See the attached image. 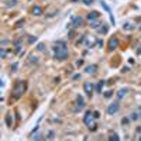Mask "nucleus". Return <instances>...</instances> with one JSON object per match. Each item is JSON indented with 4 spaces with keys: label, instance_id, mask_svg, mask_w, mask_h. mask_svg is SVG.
Masks as SVG:
<instances>
[{
    "label": "nucleus",
    "instance_id": "1",
    "mask_svg": "<svg viewBox=\"0 0 141 141\" xmlns=\"http://www.w3.org/2000/svg\"><path fill=\"white\" fill-rule=\"evenodd\" d=\"M52 49H54V57H55V59H58V61L66 59L68 55H69L65 41H57V45H54Z\"/></svg>",
    "mask_w": 141,
    "mask_h": 141
},
{
    "label": "nucleus",
    "instance_id": "2",
    "mask_svg": "<svg viewBox=\"0 0 141 141\" xmlns=\"http://www.w3.org/2000/svg\"><path fill=\"white\" fill-rule=\"evenodd\" d=\"M26 89H27V83L24 80H17L14 83V88H13V99L21 97V94L26 92Z\"/></svg>",
    "mask_w": 141,
    "mask_h": 141
},
{
    "label": "nucleus",
    "instance_id": "3",
    "mask_svg": "<svg viewBox=\"0 0 141 141\" xmlns=\"http://www.w3.org/2000/svg\"><path fill=\"white\" fill-rule=\"evenodd\" d=\"M75 107H73V113H79L80 110L85 109V100H83V96L82 94H78L76 96V102H75Z\"/></svg>",
    "mask_w": 141,
    "mask_h": 141
},
{
    "label": "nucleus",
    "instance_id": "4",
    "mask_svg": "<svg viewBox=\"0 0 141 141\" xmlns=\"http://www.w3.org/2000/svg\"><path fill=\"white\" fill-rule=\"evenodd\" d=\"M120 107V103H119V100L117 102H113V103H110L109 106H107V114L110 116H113V114H116L117 113V110Z\"/></svg>",
    "mask_w": 141,
    "mask_h": 141
},
{
    "label": "nucleus",
    "instance_id": "5",
    "mask_svg": "<svg viewBox=\"0 0 141 141\" xmlns=\"http://www.w3.org/2000/svg\"><path fill=\"white\" fill-rule=\"evenodd\" d=\"M92 117H93V111L86 110V111H85V117H83V123L86 124V127H88V128L92 125Z\"/></svg>",
    "mask_w": 141,
    "mask_h": 141
},
{
    "label": "nucleus",
    "instance_id": "6",
    "mask_svg": "<svg viewBox=\"0 0 141 141\" xmlns=\"http://www.w3.org/2000/svg\"><path fill=\"white\" fill-rule=\"evenodd\" d=\"M107 45H109V47H107L109 51H114L116 48L119 47V38H117V37H111L109 40V42H107Z\"/></svg>",
    "mask_w": 141,
    "mask_h": 141
},
{
    "label": "nucleus",
    "instance_id": "7",
    "mask_svg": "<svg viewBox=\"0 0 141 141\" xmlns=\"http://www.w3.org/2000/svg\"><path fill=\"white\" fill-rule=\"evenodd\" d=\"M83 89H85L86 94L90 97V96H92V92L94 90V85H92L90 82H85V85H83Z\"/></svg>",
    "mask_w": 141,
    "mask_h": 141
},
{
    "label": "nucleus",
    "instance_id": "8",
    "mask_svg": "<svg viewBox=\"0 0 141 141\" xmlns=\"http://www.w3.org/2000/svg\"><path fill=\"white\" fill-rule=\"evenodd\" d=\"M72 27L73 28H76V27H79V26H82V23H83V18L82 17H72Z\"/></svg>",
    "mask_w": 141,
    "mask_h": 141
},
{
    "label": "nucleus",
    "instance_id": "9",
    "mask_svg": "<svg viewBox=\"0 0 141 141\" xmlns=\"http://www.w3.org/2000/svg\"><path fill=\"white\" fill-rule=\"evenodd\" d=\"M96 71H97V65H94V63L85 68V73H94Z\"/></svg>",
    "mask_w": 141,
    "mask_h": 141
},
{
    "label": "nucleus",
    "instance_id": "10",
    "mask_svg": "<svg viewBox=\"0 0 141 141\" xmlns=\"http://www.w3.org/2000/svg\"><path fill=\"white\" fill-rule=\"evenodd\" d=\"M97 32H99V34H107V32H109V26L103 23V24L97 28Z\"/></svg>",
    "mask_w": 141,
    "mask_h": 141
},
{
    "label": "nucleus",
    "instance_id": "11",
    "mask_svg": "<svg viewBox=\"0 0 141 141\" xmlns=\"http://www.w3.org/2000/svg\"><path fill=\"white\" fill-rule=\"evenodd\" d=\"M99 16H100V13H99V11H90V13H88L86 18L90 21V20H96V18H99Z\"/></svg>",
    "mask_w": 141,
    "mask_h": 141
},
{
    "label": "nucleus",
    "instance_id": "12",
    "mask_svg": "<svg viewBox=\"0 0 141 141\" xmlns=\"http://www.w3.org/2000/svg\"><path fill=\"white\" fill-rule=\"evenodd\" d=\"M127 93H128V89H125V88L120 89V90L117 92V100H121V99H123V97H124Z\"/></svg>",
    "mask_w": 141,
    "mask_h": 141
},
{
    "label": "nucleus",
    "instance_id": "13",
    "mask_svg": "<svg viewBox=\"0 0 141 141\" xmlns=\"http://www.w3.org/2000/svg\"><path fill=\"white\" fill-rule=\"evenodd\" d=\"M31 13L34 16H41V14H42V9H41L40 6H34L31 9Z\"/></svg>",
    "mask_w": 141,
    "mask_h": 141
},
{
    "label": "nucleus",
    "instance_id": "14",
    "mask_svg": "<svg viewBox=\"0 0 141 141\" xmlns=\"http://www.w3.org/2000/svg\"><path fill=\"white\" fill-rule=\"evenodd\" d=\"M102 24H103V23H100L97 18H96V20H90V21H89V26H90L92 28H99Z\"/></svg>",
    "mask_w": 141,
    "mask_h": 141
},
{
    "label": "nucleus",
    "instance_id": "15",
    "mask_svg": "<svg viewBox=\"0 0 141 141\" xmlns=\"http://www.w3.org/2000/svg\"><path fill=\"white\" fill-rule=\"evenodd\" d=\"M103 85H104V80H99L97 85H94V90H96V93H102V88H103Z\"/></svg>",
    "mask_w": 141,
    "mask_h": 141
},
{
    "label": "nucleus",
    "instance_id": "16",
    "mask_svg": "<svg viewBox=\"0 0 141 141\" xmlns=\"http://www.w3.org/2000/svg\"><path fill=\"white\" fill-rule=\"evenodd\" d=\"M4 123H6L7 127H11V124H13V119H11L10 114H6V117H4Z\"/></svg>",
    "mask_w": 141,
    "mask_h": 141
},
{
    "label": "nucleus",
    "instance_id": "17",
    "mask_svg": "<svg viewBox=\"0 0 141 141\" xmlns=\"http://www.w3.org/2000/svg\"><path fill=\"white\" fill-rule=\"evenodd\" d=\"M123 28L127 30V31H133V30H134V26L130 24V23H124V24H123Z\"/></svg>",
    "mask_w": 141,
    "mask_h": 141
},
{
    "label": "nucleus",
    "instance_id": "18",
    "mask_svg": "<svg viewBox=\"0 0 141 141\" xmlns=\"http://www.w3.org/2000/svg\"><path fill=\"white\" fill-rule=\"evenodd\" d=\"M27 42H28V44H34V42H37V37H34V35H28V37H27Z\"/></svg>",
    "mask_w": 141,
    "mask_h": 141
},
{
    "label": "nucleus",
    "instance_id": "19",
    "mask_svg": "<svg viewBox=\"0 0 141 141\" xmlns=\"http://www.w3.org/2000/svg\"><path fill=\"white\" fill-rule=\"evenodd\" d=\"M119 140H120V137H119V134H116V133H113L109 137V141H119Z\"/></svg>",
    "mask_w": 141,
    "mask_h": 141
},
{
    "label": "nucleus",
    "instance_id": "20",
    "mask_svg": "<svg viewBox=\"0 0 141 141\" xmlns=\"http://www.w3.org/2000/svg\"><path fill=\"white\" fill-rule=\"evenodd\" d=\"M6 57H7V52H6V49H4V48H1V49H0V58H1V59H4Z\"/></svg>",
    "mask_w": 141,
    "mask_h": 141
},
{
    "label": "nucleus",
    "instance_id": "21",
    "mask_svg": "<svg viewBox=\"0 0 141 141\" xmlns=\"http://www.w3.org/2000/svg\"><path fill=\"white\" fill-rule=\"evenodd\" d=\"M16 4H17V0H10V1L6 4V7L9 9V7H13V6H16Z\"/></svg>",
    "mask_w": 141,
    "mask_h": 141
},
{
    "label": "nucleus",
    "instance_id": "22",
    "mask_svg": "<svg viewBox=\"0 0 141 141\" xmlns=\"http://www.w3.org/2000/svg\"><path fill=\"white\" fill-rule=\"evenodd\" d=\"M28 61H30V62H31V63H37V62H38V61H40V59H38L37 57H34V55H31Z\"/></svg>",
    "mask_w": 141,
    "mask_h": 141
},
{
    "label": "nucleus",
    "instance_id": "23",
    "mask_svg": "<svg viewBox=\"0 0 141 141\" xmlns=\"http://www.w3.org/2000/svg\"><path fill=\"white\" fill-rule=\"evenodd\" d=\"M45 138H47V140H52V138H54V131H48Z\"/></svg>",
    "mask_w": 141,
    "mask_h": 141
},
{
    "label": "nucleus",
    "instance_id": "24",
    "mask_svg": "<svg viewBox=\"0 0 141 141\" xmlns=\"http://www.w3.org/2000/svg\"><path fill=\"white\" fill-rule=\"evenodd\" d=\"M137 119H138V113H131L130 120H131V121H134V120H137Z\"/></svg>",
    "mask_w": 141,
    "mask_h": 141
},
{
    "label": "nucleus",
    "instance_id": "25",
    "mask_svg": "<svg viewBox=\"0 0 141 141\" xmlns=\"http://www.w3.org/2000/svg\"><path fill=\"white\" fill-rule=\"evenodd\" d=\"M37 49L41 51V52H45V45H44V44H38V45H37Z\"/></svg>",
    "mask_w": 141,
    "mask_h": 141
},
{
    "label": "nucleus",
    "instance_id": "26",
    "mask_svg": "<svg viewBox=\"0 0 141 141\" xmlns=\"http://www.w3.org/2000/svg\"><path fill=\"white\" fill-rule=\"evenodd\" d=\"M31 138L32 140H41V134H40V133H37V134L34 133V134L31 136Z\"/></svg>",
    "mask_w": 141,
    "mask_h": 141
},
{
    "label": "nucleus",
    "instance_id": "27",
    "mask_svg": "<svg viewBox=\"0 0 141 141\" xmlns=\"http://www.w3.org/2000/svg\"><path fill=\"white\" fill-rule=\"evenodd\" d=\"M130 121H131V120H130V117H124V119L121 120V124H123V125H127Z\"/></svg>",
    "mask_w": 141,
    "mask_h": 141
},
{
    "label": "nucleus",
    "instance_id": "28",
    "mask_svg": "<svg viewBox=\"0 0 141 141\" xmlns=\"http://www.w3.org/2000/svg\"><path fill=\"white\" fill-rule=\"evenodd\" d=\"M17 69H18V63H17V62L11 63V72H16Z\"/></svg>",
    "mask_w": 141,
    "mask_h": 141
},
{
    "label": "nucleus",
    "instance_id": "29",
    "mask_svg": "<svg viewBox=\"0 0 141 141\" xmlns=\"http://www.w3.org/2000/svg\"><path fill=\"white\" fill-rule=\"evenodd\" d=\"M73 37H75V28L69 30V32H68V38H73Z\"/></svg>",
    "mask_w": 141,
    "mask_h": 141
},
{
    "label": "nucleus",
    "instance_id": "30",
    "mask_svg": "<svg viewBox=\"0 0 141 141\" xmlns=\"http://www.w3.org/2000/svg\"><path fill=\"white\" fill-rule=\"evenodd\" d=\"M23 26H24V20H18L17 24H16V27L17 28H20V27H23Z\"/></svg>",
    "mask_w": 141,
    "mask_h": 141
},
{
    "label": "nucleus",
    "instance_id": "31",
    "mask_svg": "<svg viewBox=\"0 0 141 141\" xmlns=\"http://www.w3.org/2000/svg\"><path fill=\"white\" fill-rule=\"evenodd\" d=\"M82 1H83V3H85L86 6H92V4H93V1H94V0H82Z\"/></svg>",
    "mask_w": 141,
    "mask_h": 141
},
{
    "label": "nucleus",
    "instance_id": "32",
    "mask_svg": "<svg viewBox=\"0 0 141 141\" xmlns=\"http://www.w3.org/2000/svg\"><path fill=\"white\" fill-rule=\"evenodd\" d=\"M99 117H100V113H99L97 110H96V111H93V119H94V120H96V119H99Z\"/></svg>",
    "mask_w": 141,
    "mask_h": 141
},
{
    "label": "nucleus",
    "instance_id": "33",
    "mask_svg": "<svg viewBox=\"0 0 141 141\" xmlns=\"http://www.w3.org/2000/svg\"><path fill=\"white\" fill-rule=\"evenodd\" d=\"M111 96H113V92H111V90H109V92L104 93V97H106V99H107V97H111Z\"/></svg>",
    "mask_w": 141,
    "mask_h": 141
},
{
    "label": "nucleus",
    "instance_id": "34",
    "mask_svg": "<svg viewBox=\"0 0 141 141\" xmlns=\"http://www.w3.org/2000/svg\"><path fill=\"white\" fill-rule=\"evenodd\" d=\"M20 51H21V45H17V47L14 48V52H16V54H18Z\"/></svg>",
    "mask_w": 141,
    "mask_h": 141
},
{
    "label": "nucleus",
    "instance_id": "35",
    "mask_svg": "<svg viewBox=\"0 0 141 141\" xmlns=\"http://www.w3.org/2000/svg\"><path fill=\"white\" fill-rule=\"evenodd\" d=\"M79 78H80V73H75V75L72 76V79H73V80H78Z\"/></svg>",
    "mask_w": 141,
    "mask_h": 141
},
{
    "label": "nucleus",
    "instance_id": "36",
    "mask_svg": "<svg viewBox=\"0 0 141 141\" xmlns=\"http://www.w3.org/2000/svg\"><path fill=\"white\" fill-rule=\"evenodd\" d=\"M7 44H9V40H4V38H3V40H1V45H7Z\"/></svg>",
    "mask_w": 141,
    "mask_h": 141
},
{
    "label": "nucleus",
    "instance_id": "37",
    "mask_svg": "<svg viewBox=\"0 0 141 141\" xmlns=\"http://www.w3.org/2000/svg\"><path fill=\"white\" fill-rule=\"evenodd\" d=\"M97 44H99V45H97L99 48H102V47H103V41H102V40H97Z\"/></svg>",
    "mask_w": 141,
    "mask_h": 141
},
{
    "label": "nucleus",
    "instance_id": "38",
    "mask_svg": "<svg viewBox=\"0 0 141 141\" xmlns=\"http://www.w3.org/2000/svg\"><path fill=\"white\" fill-rule=\"evenodd\" d=\"M14 45H21V40H16V41H14Z\"/></svg>",
    "mask_w": 141,
    "mask_h": 141
},
{
    "label": "nucleus",
    "instance_id": "39",
    "mask_svg": "<svg viewBox=\"0 0 141 141\" xmlns=\"http://www.w3.org/2000/svg\"><path fill=\"white\" fill-rule=\"evenodd\" d=\"M82 63H83V61H82V59H79V61H76V65H78V66H82Z\"/></svg>",
    "mask_w": 141,
    "mask_h": 141
},
{
    "label": "nucleus",
    "instance_id": "40",
    "mask_svg": "<svg viewBox=\"0 0 141 141\" xmlns=\"http://www.w3.org/2000/svg\"><path fill=\"white\" fill-rule=\"evenodd\" d=\"M128 71H130V68H127V66H124V68H123V72H128Z\"/></svg>",
    "mask_w": 141,
    "mask_h": 141
},
{
    "label": "nucleus",
    "instance_id": "41",
    "mask_svg": "<svg viewBox=\"0 0 141 141\" xmlns=\"http://www.w3.org/2000/svg\"><path fill=\"white\" fill-rule=\"evenodd\" d=\"M137 54H138V55H141V48H138V49H137Z\"/></svg>",
    "mask_w": 141,
    "mask_h": 141
},
{
    "label": "nucleus",
    "instance_id": "42",
    "mask_svg": "<svg viewBox=\"0 0 141 141\" xmlns=\"http://www.w3.org/2000/svg\"><path fill=\"white\" fill-rule=\"evenodd\" d=\"M137 133H141V127H137Z\"/></svg>",
    "mask_w": 141,
    "mask_h": 141
},
{
    "label": "nucleus",
    "instance_id": "43",
    "mask_svg": "<svg viewBox=\"0 0 141 141\" xmlns=\"http://www.w3.org/2000/svg\"><path fill=\"white\" fill-rule=\"evenodd\" d=\"M72 1H73V3H76V1H79V0H72Z\"/></svg>",
    "mask_w": 141,
    "mask_h": 141
},
{
    "label": "nucleus",
    "instance_id": "44",
    "mask_svg": "<svg viewBox=\"0 0 141 141\" xmlns=\"http://www.w3.org/2000/svg\"><path fill=\"white\" fill-rule=\"evenodd\" d=\"M138 117H140V119H141V113H138Z\"/></svg>",
    "mask_w": 141,
    "mask_h": 141
},
{
    "label": "nucleus",
    "instance_id": "45",
    "mask_svg": "<svg viewBox=\"0 0 141 141\" xmlns=\"http://www.w3.org/2000/svg\"><path fill=\"white\" fill-rule=\"evenodd\" d=\"M138 140H140V141H141V136H140V137H138Z\"/></svg>",
    "mask_w": 141,
    "mask_h": 141
},
{
    "label": "nucleus",
    "instance_id": "46",
    "mask_svg": "<svg viewBox=\"0 0 141 141\" xmlns=\"http://www.w3.org/2000/svg\"><path fill=\"white\" fill-rule=\"evenodd\" d=\"M140 30H141V27H140Z\"/></svg>",
    "mask_w": 141,
    "mask_h": 141
}]
</instances>
